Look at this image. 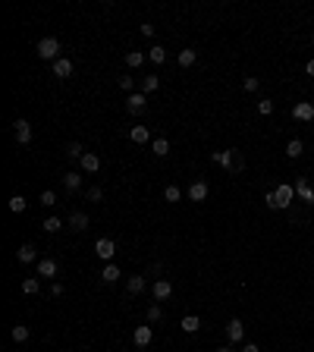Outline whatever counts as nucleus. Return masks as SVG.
I'll use <instances>...</instances> for the list:
<instances>
[{"instance_id": "obj_14", "label": "nucleus", "mask_w": 314, "mask_h": 352, "mask_svg": "<svg viewBox=\"0 0 314 352\" xmlns=\"http://www.w3.org/2000/svg\"><path fill=\"white\" fill-rule=\"evenodd\" d=\"M208 192H211L208 183H201V179L189 185V198H192V201H204V198H208Z\"/></svg>"}, {"instance_id": "obj_28", "label": "nucleus", "mask_w": 314, "mask_h": 352, "mask_svg": "<svg viewBox=\"0 0 314 352\" xmlns=\"http://www.w3.org/2000/svg\"><path fill=\"white\" fill-rule=\"evenodd\" d=\"M38 289H41V283H38L35 277H25V280H22V293H25V296H35Z\"/></svg>"}, {"instance_id": "obj_32", "label": "nucleus", "mask_w": 314, "mask_h": 352, "mask_svg": "<svg viewBox=\"0 0 314 352\" xmlns=\"http://www.w3.org/2000/svg\"><path fill=\"white\" fill-rule=\"evenodd\" d=\"M10 211H13V214H22V211H25V198L22 195H13L10 198Z\"/></svg>"}, {"instance_id": "obj_13", "label": "nucleus", "mask_w": 314, "mask_h": 352, "mask_svg": "<svg viewBox=\"0 0 314 352\" xmlns=\"http://www.w3.org/2000/svg\"><path fill=\"white\" fill-rule=\"evenodd\" d=\"M296 198H302V201H314V189H311V183H308V179H298V183H296Z\"/></svg>"}, {"instance_id": "obj_24", "label": "nucleus", "mask_w": 314, "mask_h": 352, "mask_svg": "<svg viewBox=\"0 0 314 352\" xmlns=\"http://www.w3.org/2000/svg\"><path fill=\"white\" fill-rule=\"evenodd\" d=\"M35 245H19V261H22V264H32V261H35Z\"/></svg>"}, {"instance_id": "obj_40", "label": "nucleus", "mask_w": 314, "mask_h": 352, "mask_svg": "<svg viewBox=\"0 0 314 352\" xmlns=\"http://www.w3.org/2000/svg\"><path fill=\"white\" fill-rule=\"evenodd\" d=\"M258 114L270 117V114H273V101H258Z\"/></svg>"}, {"instance_id": "obj_42", "label": "nucleus", "mask_w": 314, "mask_h": 352, "mask_svg": "<svg viewBox=\"0 0 314 352\" xmlns=\"http://www.w3.org/2000/svg\"><path fill=\"white\" fill-rule=\"evenodd\" d=\"M50 296H53V299L63 296V283H53V286H50Z\"/></svg>"}, {"instance_id": "obj_17", "label": "nucleus", "mask_w": 314, "mask_h": 352, "mask_svg": "<svg viewBox=\"0 0 314 352\" xmlns=\"http://www.w3.org/2000/svg\"><path fill=\"white\" fill-rule=\"evenodd\" d=\"M179 327H182V334H198V330H201V321H198V315H185L182 321H179Z\"/></svg>"}, {"instance_id": "obj_29", "label": "nucleus", "mask_w": 314, "mask_h": 352, "mask_svg": "<svg viewBox=\"0 0 314 352\" xmlns=\"http://www.w3.org/2000/svg\"><path fill=\"white\" fill-rule=\"evenodd\" d=\"M10 336H13L16 343H25V340H29V327H25V324H16V327L10 330Z\"/></svg>"}, {"instance_id": "obj_16", "label": "nucleus", "mask_w": 314, "mask_h": 352, "mask_svg": "<svg viewBox=\"0 0 314 352\" xmlns=\"http://www.w3.org/2000/svg\"><path fill=\"white\" fill-rule=\"evenodd\" d=\"M129 138H132L135 145L151 142V132H148V126H132V129H129Z\"/></svg>"}, {"instance_id": "obj_31", "label": "nucleus", "mask_w": 314, "mask_h": 352, "mask_svg": "<svg viewBox=\"0 0 314 352\" xmlns=\"http://www.w3.org/2000/svg\"><path fill=\"white\" fill-rule=\"evenodd\" d=\"M145 63V54L142 50H129V54H126V66H132V69H135V66H142Z\"/></svg>"}, {"instance_id": "obj_37", "label": "nucleus", "mask_w": 314, "mask_h": 352, "mask_svg": "<svg viewBox=\"0 0 314 352\" xmlns=\"http://www.w3.org/2000/svg\"><path fill=\"white\" fill-rule=\"evenodd\" d=\"M41 204H44V208H50V204H57V195H53L50 189H44V192H41Z\"/></svg>"}, {"instance_id": "obj_26", "label": "nucleus", "mask_w": 314, "mask_h": 352, "mask_svg": "<svg viewBox=\"0 0 314 352\" xmlns=\"http://www.w3.org/2000/svg\"><path fill=\"white\" fill-rule=\"evenodd\" d=\"M157 85H160V79H157V76H145V79H142V95H151V91H157Z\"/></svg>"}, {"instance_id": "obj_38", "label": "nucleus", "mask_w": 314, "mask_h": 352, "mask_svg": "<svg viewBox=\"0 0 314 352\" xmlns=\"http://www.w3.org/2000/svg\"><path fill=\"white\" fill-rule=\"evenodd\" d=\"M85 198H88V201H101V198H104V192L98 189V185H91V189L85 192Z\"/></svg>"}, {"instance_id": "obj_12", "label": "nucleus", "mask_w": 314, "mask_h": 352, "mask_svg": "<svg viewBox=\"0 0 314 352\" xmlns=\"http://www.w3.org/2000/svg\"><path fill=\"white\" fill-rule=\"evenodd\" d=\"M53 76H57V79H69L72 76V60L69 57H60L57 63H53Z\"/></svg>"}, {"instance_id": "obj_45", "label": "nucleus", "mask_w": 314, "mask_h": 352, "mask_svg": "<svg viewBox=\"0 0 314 352\" xmlns=\"http://www.w3.org/2000/svg\"><path fill=\"white\" fill-rule=\"evenodd\" d=\"M217 352H236V349H230V346H220Z\"/></svg>"}, {"instance_id": "obj_35", "label": "nucleus", "mask_w": 314, "mask_h": 352, "mask_svg": "<svg viewBox=\"0 0 314 352\" xmlns=\"http://www.w3.org/2000/svg\"><path fill=\"white\" fill-rule=\"evenodd\" d=\"M60 227H63V220H60V217H48V220H44V233H57Z\"/></svg>"}, {"instance_id": "obj_30", "label": "nucleus", "mask_w": 314, "mask_h": 352, "mask_svg": "<svg viewBox=\"0 0 314 352\" xmlns=\"http://www.w3.org/2000/svg\"><path fill=\"white\" fill-rule=\"evenodd\" d=\"M148 60H151V63H164V60H166V48H160V44H154V48L148 50Z\"/></svg>"}, {"instance_id": "obj_22", "label": "nucleus", "mask_w": 314, "mask_h": 352, "mask_svg": "<svg viewBox=\"0 0 314 352\" xmlns=\"http://www.w3.org/2000/svg\"><path fill=\"white\" fill-rule=\"evenodd\" d=\"M63 185L69 192H79V185H82V173H72V170H69V173L63 176Z\"/></svg>"}, {"instance_id": "obj_3", "label": "nucleus", "mask_w": 314, "mask_h": 352, "mask_svg": "<svg viewBox=\"0 0 314 352\" xmlns=\"http://www.w3.org/2000/svg\"><path fill=\"white\" fill-rule=\"evenodd\" d=\"M38 57L57 63V60H60V41H57V38H41V41H38Z\"/></svg>"}, {"instance_id": "obj_27", "label": "nucleus", "mask_w": 314, "mask_h": 352, "mask_svg": "<svg viewBox=\"0 0 314 352\" xmlns=\"http://www.w3.org/2000/svg\"><path fill=\"white\" fill-rule=\"evenodd\" d=\"M242 88L248 91V95H255V91L261 88V79H258V76H245V79H242Z\"/></svg>"}, {"instance_id": "obj_8", "label": "nucleus", "mask_w": 314, "mask_h": 352, "mask_svg": "<svg viewBox=\"0 0 314 352\" xmlns=\"http://www.w3.org/2000/svg\"><path fill=\"white\" fill-rule=\"evenodd\" d=\"M292 117L302 119V123H311V119H314V104L311 101H298L296 107H292Z\"/></svg>"}, {"instance_id": "obj_1", "label": "nucleus", "mask_w": 314, "mask_h": 352, "mask_svg": "<svg viewBox=\"0 0 314 352\" xmlns=\"http://www.w3.org/2000/svg\"><path fill=\"white\" fill-rule=\"evenodd\" d=\"M264 201H267V208H270V211H286L292 201H296V185L280 183L273 192H267V195H264Z\"/></svg>"}, {"instance_id": "obj_18", "label": "nucleus", "mask_w": 314, "mask_h": 352, "mask_svg": "<svg viewBox=\"0 0 314 352\" xmlns=\"http://www.w3.org/2000/svg\"><path fill=\"white\" fill-rule=\"evenodd\" d=\"M38 277H57V261L53 258H41L38 261Z\"/></svg>"}, {"instance_id": "obj_36", "label": "nucleus", "mask_w": 314, "mask_h": 352, "mask_svg": "<svg viewBox=\"0 0 314 352\" xmlns=\"http://www.w3.org/2000/svg\"><path fill=\"white\" fill-rule=\"evenodd\" d=\"M160 318H164V308H160V305L154 302V305H151V308H148V321H151V324H157Z\"/></svg>"}, {"instance_id": "obj_33", "label": "nucleus", "mask_w": 314, "mask_h": 352, "mask_svg": "<svg viewBox=\"0 0 314 352\" xmlns=\"http://www.w3.org/2000/svg\"><path fill=\"white\" fill-rule=\"evenodd\" d=\"M66 154H69V157H76V161H82V157H85V148H82L79 142H69V148H66Z\"/></svg>"}, {"instance_id": "obj_6", "label": "nucleus", "mask_w": 314, "mask_h": 352, "mask_svg": "<svg viewBox=\"0 0 314 352\" xmlns=\"http://www.w3.org/2000/svg\"><path fill=\"white\" fill-rule=\"evenodd\" d=\"M95 255H98V258H104V261H110V258L116 255V242H113V239H98Z\"/></svg>"}, {"instance_id": "obj_19", "label": "nucleus", "mask_w": 314, "mask_h": 352, "mask_svg": "<svg viewBox=\"0 0 314 352\" xmlns=\"http://www.w3.org/2000/svg\"><path fill=\"white\" fill-rule=\"evenodd\" d=\"M126 289H129V296H138V293H145V277H142V274L129 277V280H126Z\"/></svg>"}, {"instance_id": "obj_10", "label": "nucleus", "mask_w": 314, "mask_h": 352, "mask_svg": "<svg viewBox=\"0 0 314 352\" xmlns=\"http://www.w3.org/2000/svg\"><path fill=\"white\" fill-rule=\"evenodd\" d=\"M79 164H82L85 173H98V170H101V157H98L95 151H85V157H82Z\"/></svg>"}, {"instance_id": "obj_23", "label": "nucleus", "mask_w": 314, "mask_h": 352, "mask_svg": "<svg viewBox=\"0 0 314 352\" xmlns=\"http://www.w3.org/2000/svg\"><path fill=\"white\" fill-rule=\"evenodd\" d=\"M151 151H154L157 157H166L170 154V142H166V138H154V142H151Z\"/></svg>"}, {"instance_id": "obj_34", "label": "nucleus", "mask_w": 314, "mask_h": 352, "mask_svg": "<svg viewBox=\"0 0 314 352\" xmlns=\"http://www.w3.org/2000/svg\"><path fill=\"white\" fill-rule=\"evenodd\" d=\"M164 198H166V201H179V198H182L179 185H166V189H164Z\"/></svg>"}, {"instance_id": "obj_43", "label": "nucleus", "mask_w": 314, "mask_h": 352, "mask_svg": "<svg viewBox=\"0 0 314 352\" xmlns=\"http://www.w3.org/2000/svg\"><path fill=\"white\" fill-rule=\"evenodd\" d=\"M242 352H261V349H258V343H245V349Z\"/></svg>"}, {"instance_id": "obj_41", "label": "nucleus", "mask_w": 314, "mask_h": 352, "mask_svg": "<svg viewBox=\"0 0 314 352\" xmlns=\"http://www.w3.org/2000/svg\"><path fill=\"white\" fill-rule=\"evenodd\" d=\"M138 32H142L145 38H151V35H154V25H151V22H145V25H138Z\"/></svg>"}, {"instance_id": "obj_25", "label": "nucleus", "mask_w": 314, "mask_h": 352, "mask_svg": "<svg viewBox=\"0 0 314 352\" xmlns=\"http://www.w3.org/2000/svg\"><path fill=\"white\" fill-rule=\"evenodd\" d=\"M101 280H104V283H113V280H119V268H116V264H107V268L101 270Z\"/></svg>"}, {"instance_id": "obj_4", "label": "nucleus", "mask_w": 314, "mask_h": 352, "mask_svg": "<svg viewBox=\"0 0 314 352\" xmlns=\"http://www.w3.org/2000/svg\"><path fill=\"white\" fill-rule=\"evenodd\" d=\"M145 107H148V98L142 95V91H132L129 98H126V110H129V114H145Z\"/></svg>"}, {"instance_id": "obj_7", "label": "nucleus", "mask_w": 314, "mask_h": 352, "mask_svg": "<svg viewBox=\"0 0 314 352\" xmlns=\"http://www.w3.org/2000/svg\"><path fill=\"white\" fill-rule=\"evenodd\" d=\"M226 336H230V343H242L245 340V324L239 321V318H232V321L226 324Z\"/></svg>"}, {"instance_id": "obj_15", "label": "nucleus", "mask_w": 314, "mask_h": 352, "mask_svg": "<svg viewBox=\"0 0 314 352\" xmlns=\"http://www.w3.org/2000/svg\"><path fill=\"white\" fill-rule=\"evenodd\" d=\"M151 293H154L157 302H164V299H170V293H173V283H170V280H157Z\"/></svg>"}, {"instance_id": "obj_9", "label": "nucleus", "mask_w": 314, "mask_h": 352, "mask_svg": "<svg viewBox=\"0 0 314 352\" xmlns=\"http://www.w3.org/2000/svg\"><path fill=\"white\" fill-rule=\"evenodd\" d=\"M151 340H154V330H151L148 324L135 327V334H132V343H135V346H151Z\"/></svg>"}, {"instance_id": "obj_20", "label": "nucleus", "mask_w": 314, "mask_h": 352, "mask_svg": "<svg viewBox=\"0 0 314 352\" xmlns=\"http://www.w3.org/2000/svg\"><path fill=\"white\" fill-rule=\"evenodd\" d=\"M195 60H198V50L195 48H185V50H179V66H195Z\"/></svg>"}, {"instance_id": "obj_11", "label": "nucleus", "mask_w": 314, "mask_h": 352, "mask_svg": "<svg viewBox=\"0 0 314 352\" xmlns=\"http://www.w3.org/2000/svg\"><path fill=\"white\" fill-rule=\"evenodd\" d=\"M69 230H76V233L88 230V214H85V211H72L69 214Z\"/></svg>"}, {"instance_id": "obj_21", "label": "nucleus", "mask_w": 314, "mask_h": 352, "mask_svg": "<svg viewBox=\"0 0 314 352\" xmlns=\"http://www.w3.org/2000/svg\"><path fill=\"white\" fill-rule=\"evenodd\" d=\"M302 151H305L302 138H292V142L286 145V157H292V161H296V157H302Z\"/></svg>"}, {"instance_id": "obj_2", "label": "nucleus", "mask_w": 314, "mask_h": 352, "mask_svg": "<svg viewBox=\"0 0 314 352\" xmlns=\"http://www.w3.org/2000/svg\"><path fill=\"white\" fill-rule=\"evenodd\" d=\"M211 161H214V164H220L223 170H230V173H239V170H245V161L239 157V151H236V148H230V151H214Z\"/></svg>"}, {"instance_id": "obj_44", "label": "nucleus", "mask_w": 314, "mask_h": 352, "mask_svg": "<svg viewBox=\"0 0 314 352\" xmlns=\"http://www.w3.org/2000/svg\"><path fill=\"white\" fill-rule=\"evenodd\" d=\"M305 72H308V76H314V60H308V66H305Z\"/></svg>"}, {"instance_id": "obj_39", "label": "nucleus", "mask_w": 314, "mask_h": 352, "mask_svg": "<svg viewBox=\"0 0 314 352\" xmlns=\"http://www.w3.org/2000/svg\"><path fill=\"white\" fill-rule=\"evenodd\" d=\"M119 88H123V91H129V95H132V88H135L132 76H119Z\"/></svg>"}, {"instance_id": "obj_5", "label": "nucleus", "mask_w": 314, "mask_h": 352, "mask_svg": "<svg viewBox=\"0 0 314 352\" xmlns=\"http://www.w3.org/2000/svg\"><path fill=\"white\" fill-rule=\"evenodd\" d=\"M13 132H16V142L19 145H29L32 142V126H29V119H16V123H13Z\"/></svg>"}]
</instances>
